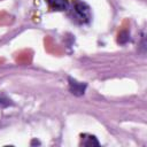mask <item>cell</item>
I'll list each match as a JSON object with an SVG mask.
<instances>
[{
	"mask_svg": "<svg viewBox=\"0 0 147 147\" xmlns=\"http://www.w3.org/2000/svg\"><path fill=\"white\" fill-rule=\"evenodd\" d=\"M129 39H130V34L126 31H122L118 34V42L119 44H125L126 41H129Z\"/></svg>",
	"mask_w": 147,
	"mask_h": 147,
	"instance_id": "cell-5",
	"label": "cell"
},
{
	"mask_svg": "<svg viewBox=\"0 0 147 147\" xmlns=\"http://www.w3.org/2000/svg\"><path fill=\"white\" fill-rule=\"evenodd\" d=\"M78 0H36V3H42L47 11L70 10Z\"/></svg>",
	"mask_w": 147,
	"mask_h": 147,
	"instance_id": "cell-1",
	"label": "cell"
},
{
	"mask_svg": "<svg viewBox=\"0 0 147 147\" xmlns=\"http://www.w3.org/2000/svg\"><path fill=\"white\" fill-rule=\"evenodd\" d=\"M9 105H11L10 100H8V99H3V98H0V107H7V106H9Z\"/></svg>",
	"mask_w": 147,
	"mask_h": 147,
	"instance_id": "cell-6",
	"label": "cell"
},
{
	"mask_svg": "<svg viewBox=\"0 0 147 147\" xmlns=\"http://www.w3.org/2000/svg\"><path fill=\"white\" fill-rule=\"evenodd\" d=\"M80 145L83 146H99V141L94 136L91 134H82V141Z\"/></svg>",
	"mask_w": 147,
	"mask_h": 147,
	"instance_id": "cell-4",
	"label": "cell"
},
{
	"mask_svg": "<svg viewBox=\"0 0 147 147\" xmlns=\"http://www.w3.org/2000/svg\"><path fill=\"white\" fill-rule=\"evenodd\" d=\"M68 82H69V91L74 94V95H77V96H80L85 93V90L87 87V84L86 83H82V82H77L76 79L69 77L68 78Z\"/></svg>",
	"mask_w": 147,
	"mask_h": 147,
	"instance_id": "cell-3",
	"label": "cell"
},
{
	"mask_svg": "<svg viewBox=\"0 0 147 147\" xmlns=\"http://www.w3.org/2000/svg\"><path fill=\"white\" fill-rule=\"evenodd\" d=\"M71 10V16L75 21L79 23H87L91 20V10L90 7L83 2V1H77L74 7L70 9Z\"/></svg>",
	"mask_w": 147,
	"mask_h": 147,
	"instance_id": "cell-2",
	"label": "cell"
}]
</instances>
